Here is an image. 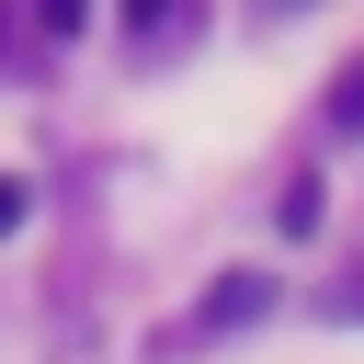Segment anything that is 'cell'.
<instances>
[{
  "label": "cell",
  "instance_id": "1",
  "mask_svg": "<svg viewBox=\"0 0 364 364\" xmlns=\"http://www.w3.org/2000/svg\"><path fill=\"white\" fill-rule=\"evenodd\" d=\"M262 307H273V284H262V273H228V284L205 296V318H193V330H250Z\"/></svg>",
  "mask_w": 364,
  "mask_h": 364
},
{
  "label": "cell",
  "instance_id": "2",
  "mask_svg": "<svg viewBox=\"0 0 364 364\" xmlns=\"http://www.w3.org/2000/svg\"><path fill=\"white\" fill-rule=\"evenodd\" d=\"M182 23H193V0H125V34L136 46H171Z\"/></svg>",
  "mask_w": 364,
  "mask_h": 364
},
{
  "label": "cell",
  "instance_id": "3",
  "mask_svg": "<svg viewBox=\"0 0 364 364\" xmlns=\"http://www.w3.org/2000/svg\"><path fill=\"white\" fill-rule=\"evenodd\" d=\"M330 136H364V57H341L330 80Z\"/></svg>",
  "mask_w": 364,
  "mask_h": 364
},
{
  "label": "cell",
  "instance_id": "4",
  "mask_svg": "<svg viewBox=\"0 0 364 364\" xmlns=\"http://www.w3.org/2000/svg\"><path fill=\"white\" fill-rule=\"evenodd\" d=\"M34 23H46V34H80V23H91V0H34Z\"/></svg>",
  "mask_w": 364,
  "mask_h": 364
},
{
  "label": "cell",
  "instance_id": "5",
  "mask_svg": "<svg viewBox=\"0 0 364 364\" xmlns=\"http://www.w3.org/2000/svg\"><path fill=\"white\" fill-rule=\"evenodd\" d=\"M11 216H23V193H11V182H0V228H11Z\"/></svg>",
  "mask_w": 364,
  "mask_h": 364
}]
</instances>
